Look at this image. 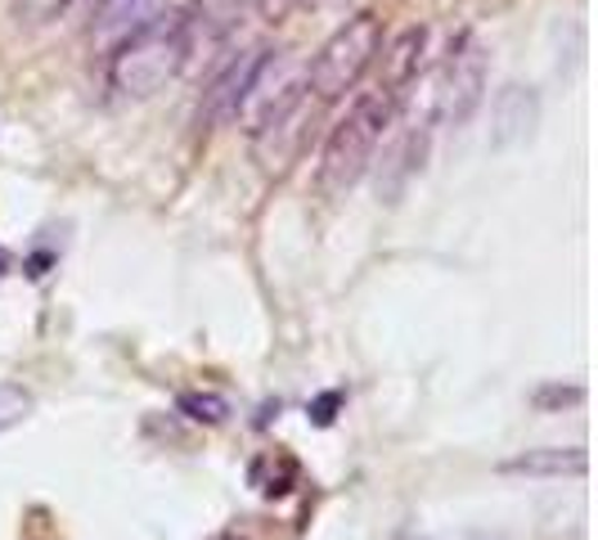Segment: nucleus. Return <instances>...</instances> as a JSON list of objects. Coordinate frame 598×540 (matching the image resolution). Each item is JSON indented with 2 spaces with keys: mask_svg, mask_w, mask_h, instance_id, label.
<instances>
[{
  "mask_svg": "<svg viewBox=\"0 0 598 540\" xmlns=\"http://www.w3.org/2000/svg\"><path fill=\"white\" fill-rule=\"evenodd\" d=\"M306 99H311L306 63L293 59V55H266V63L253 81V95L244 104V114L253 108L248 136H253V154L262 158V167H280L293 154Z\"/></svg>",
  "mask_w": 598,
  "mask_h": 540,
  "instance_id": "obj_1",
  "label": "nucleus"
},
{
  "mask_svg": "<svg viewBox=\"0 0 598 540\" xmlns=\"http://www.w3.org/2000/svg\"><path fill=\"white\" fill-rule=\"evenodd\" d=\"M396 122V95L388 86L361 90L351 99V108L333 122L324 154H320V189L324 194H346L374 167V154L383 145V136Z\"/></svg>",
  "mask_w": 598,
  "mask_h": 540,
  "instance_id": "obj_2",
  "label": "nucleus"
},
{
  "mask_svg": "<svg viewBox=\"0 0 598 540\" xmlns=\"http://www.w3.org/2000/svg\"><path fill=\"white\" fill-rule=\"evenodd\" d=\"M185 63H189V50H185L180 14L163 10L158 19L131 28L127 37H117L104 77H108V90H112V95H122V99H149V95H158Z\"/></svg>",
  "mask_w": 598,
  "mask_h": 540,
  "instance_id": "obj_3",
  "label": "nucleus"
},
{
  "mask_svg": "<svg viewBox=\"0 0 598 540\" xmlns=\"http://www.w3.org/2000/svg\"><path fill=\"white\" fill-rule=\"evenodd\" d=\"M383 55V23L379 14H351L306 63V86L320 104L342 99L346 90L361 86V77L370 72V63Z\"/></svg>",
  "mask_w": 598,
  "mask_h": 540,
  "instance_id": "obj_4",
  "label": "nucleus"
},
{
  "mask_svg": "<svg viewBox=\"0 0 598 540\" xmlns=\"http://www.w3.org/2000/svg\"><path fill=\"white\" fill-rule=\"evenodd\" d=\"M487 99V50L477 37H459L437 72V122L463 127Z\"/></svg>",
  "mask_w": 598,
  "mask_h": 540,
  "instance_id": "obj_5",
  "label": "nucleus"
},
{
  "mask_svg": "<svg viewBox=\"0 0 598 540\" xmlns=\"http://www.w3.org/2000/svg\"><path fill=\"white\" fill-rule=\"evenodd\" d=\"M253 14L257 0H189V10L180 14L189 59H216Z\"/></svg>",
  "mask_w": 598,
  "mask_h": 540,
  "instance_id": "obj_6",
  "label": "nucleus"
},
{
  "mask_svg": "<svg viewBox=\"0 0 598 540\" xmlns=\"http://www.w3.org/2000/svg\"><path fill=\"white\" fill-rule=\"evenodd\" d=\"M266 55H271V50H262V46H253V50H244V55H229V59L220 63V72L212 77V86L203 90L198 122L225 127V122H234L238 114H244V104H248V95H253V81H257V72H262Z\"/></svg>",
  "mask_w": 598,
  "mask_h": 540,
  "instance_id": "obj_7",
  "label": "nucleus"
},
{
  "mask_svg": "<svg viewBox=\"0 0 598 540\" xmlns=\"http://www.w3.org/2000/svg\"><path fill=\"white\" fill-rule=\"evenodd\" d=\"M423 55H428V28H405L392 46H388V90L401 99L410 81H419L423 72Z\"/></svg>",
  "mask_w": 598,
  "mask_h": 540,
  "instance_id": "obj_8",
  "label": "nucleus"
},
{
  "mask_svg": "<svg viewBox=\"0 0 598 540\" xmlns=\"http://www.w3.org/2000/svg\"><path fill=\"white\" fill-rule=\"evenodd\" d=\"M513 473H585V451H527L518 460H509Z\"/></svg>",
  "mask_w": 598,
  "mask_h": 540,
  "instance_id": "obj_9",
  "label": "nucleus"
},
{
  "mask_svg": "<svg viewBox=\"0 0 598 540\" xmlns=\"http://www.w3.org/2000/svg\"><path fill=\"white\" fill-rule=\"evenodd\" d=\"M180 414L194 419V423L216 428V423L229 419V401H225L220 392H185V396H180Z\"/></svg>",
  "mask_w": 598,
  "mask_h": 540,
  "instance_id": "obj_10",
  "label": "nucleus"
},
{
  "mask_svg": "<svg viewBox=\"0 0 598 540\" xmlns=\"http://www.w3.org/2000/svg\"><path fill=\"white\" fill-rule=\"evenodd\" d=\"M28 414H32V396L23 387H14V383H0V432L19 428Z\"/></svg>",
  "mask_w": 598,
  "mask_h": 540,
  "instance_id": "obj_11",
  "label": "nucleus"
},
{
  "mask_svg": "<svg viewBox=\"0 0 598 540\" xmlns=\"http://www.w3.org/2000/svg\"><path fill=\"white\" fill-rule=\"evenodd\" d=\"M302 6H306V0H257V14H262L266 23H288Z\"/></svg>",
  "mask_w": 598,
  "mask_h": 540,
  "instance_id": "obj_12",
  "label": "nucleus"
},
{
  "mask_svg": "<svg viewBox=\"0 0 598 540\" xmlns=\"http://www.w3.org/2000/svg\"><path fill=\"white\" fill-rule=\"evenodd\" d=\"M333 405H337V396H333V392H329V396H324V401H320V405H315V419H320V423H329V419H333V414H329V410H333Z\"/></svg>",
  "mask_w": 598,
  "mask_h": 540,
  "instance_id": "obj_13",
  "label": "nucleus"
},
{
  "mask_svg": "<svg viewBox=\"0 0 598 540\" xmlns=\"http://www.w3.org/2000/svg\"><path fill=\"white\" fill-rule=\"evenodd\" d=\"M77 6H104V0H77Z\"/></svg>",
  "mask_w": 598,
  "mask_h": 540,
  "instance_id": "obj_14",
  "label": "nucleus"
}]
</instances>
